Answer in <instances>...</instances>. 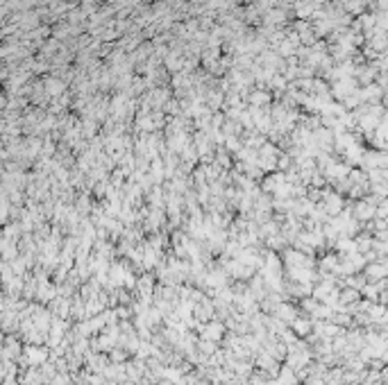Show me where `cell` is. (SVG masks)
Returning <instances> with one entry per match:
<instances>
[{"label": "cell", "instance_id": "obj_1", "mask_svg": "<svg viewBox=\"0 0 388 385\" xmlns=\"http://www.w3.org/2000/svg\"><path fill=\"white\" fill-rule=\"evenodd\" d=\"M46 360H48V351L43 347H27L25 349V363L27 365L34 367V365H43Z\"/></svg>", "mask_w": 388, "mask_h": 385}, {"label": "cell", "instance_id": "obj_2", "mask_svg": "<svg viewBox=\"0 0 388 385\" xmlns=\"http://www.w3.org/2000/svg\"><path fill=\"white\" fill-rule=\"evenodd\" d=\"M202 336H205V340H211V342H216V340H221V336H222V324L214 322V324L205 327V329H202Z\"/></svg>", "mask_w": 388, "mask_h": 385}, {"label": "cell", "instance_id": "obj_3", "mask_svg": "<svg viewBox=\"0 0 388 385\" xmlns=\"http://www.w3.org/2000/svg\"><path fill=\"white\" fill-rule=\"evenodd\" d=\"M293 329H295L300 336H307L309 329H311V324H309V322H304V320H295V322H293Z\"/></svg>", "mask_w": 388, "mask_h": 385}]
</instances>
